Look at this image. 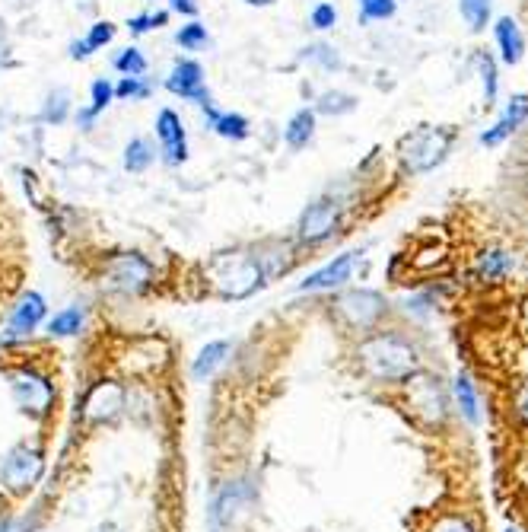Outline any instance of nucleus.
<instances>
[{"mask_svg": "<svg viewBox=\"0 0 528 532\" xmlns=\"http://www.w3.org/2000/svg\"><path fill=\"white\" fill-rule=\"evenodd\" d=\"M490 4L494 0H459V7H462V16L468 20V26L474 32H481L490 20Z\"/></svg>", "mask_w": 528, "mask_h": 532, "instance_id": "nucleus-22", "label": "nucleus"}, {"mask_svg": "<svg viewBox=\"0 0 528 532\" xmlns=\"http://www.w3.org/2000/svg\"><path fill=\"white\" fill-rule=\"evenodd\" d=\"M210 271H214L220 294L226 297H249L261 284V265L249 255H226V259H217Z\"/></svg>", "mask_w": 528, "mask_h": 532, "instance_id": "nucleus-3", "label": "nucleus"}, {"mask_svg": "<svg viewBox=\"0 0 528 532\" xmlns=\"http://www.w3.org/2000/svg\"><path fill=\"white\" fill-rule=\"evenodd\" d=\"M207 115H214L207 106ZM214 128L223 137H233V141H242V137H249V122H245L242 115H214Z\"/></svg>", "mask_w": 528, "mask_h": 532, "instance_id": "nucleus-21", "label": "nucleus"}, {"mask_svg": "<svg viewBox=\"0 0 528 532\" xmlns=\"http://www.w3.org/2000/svg\"><path fill=\"white\" fill-rule=\"evenodd\" d=\"M354 265H357V252H344L331 265H325L322 271L309 274V278L299 287H303V290H331V287H338V284H344L350 278Z\"/></svg>", "mask_w": 528, "mask_h": 532, "instance_id": "nucleus-15", "label": "nucleus"}, {"mask_svg": "<svg viewBox=\"0 0 528 532\" xmlns=\"http://www.w3.org/2000/svg\"><path fill=\"white\" fill-rule=\"evenodd\" d=\"M112 96H115L112 83H109V80H96V83H93V106L80 115V118H83V125H90V122H93V115H99L105 106H109Z\"/></svg>", "mask_w": 528, "mask_h": 532, "instance_id": "nucleus-24", "label": "nucleus"}, {"mask_svg": "<svg viewBox=\"0 0 528 532\" xmlns=\"http://www.w3.org/2000/svg\"><path fill=\"white\" fill-rule=\"evenodd\" d=\"M102 532H115V529H102Z\"/></svg>", "mask_w": 528, "mask_h": 532, "instance_id": "nucleus-44", "label": "nucleus"}, {"mask_svg": "<svg viewBox=\"0 0 528 532\" xmlns=\"http://www.w3.org/2000/svg\"><path fill=\"white\" fill-rule=\"evenodd\" d=\"M455 396H459L465 415L471 421H478V399H474V389H471V383L465 380V376H459V383H455Z\"/></svg>", "mask_w": 528, "mask_h": 532, "instance_id": "nucleus-30", "label": "nucleus"}, {"mask_svg": "<svg viewBox=\"0 0 528 532\" xmlns=\"http://www.w3.org/2000/svg\"><path fill=\"white\" fill-rule=\"evenodd\" d=\"M153 163V147L147 144V141H131L128 147H125V169L128 173H144V169Z\"/></svg>", "mask_w": 528, "mask_h": 532, "instance_id": "nucleus-20", "label": "nucleus"}, {"mask_svg": "<svg viewBox=\"0 0 528 532\" xmlns=\"http://www.w3.org/2000/svg\"><path fill=\"white\" fill-rule=\"evenodd\" d=\"M509 532H513V529H509Z\"/></svg>", "mask_w": 528, "mask_h": 532, "instance_id": "nucleus-45", "label": "nucleus"}, {"mask_svg": "<svg viewBox=\"0 0 528 532\" xmlns=\"http://www.w3.org/2000/svg\"><path fill=\"white\" fill-rule=\"evenodd\" d=\"M156 134H160L163 150H166V160L169 163H182L188 157V144H185V128L179 122V115L175 112H160L156 118Z\"/></svg>", "mask_w": 528, "mask_h": 532, "instance_id": "nucleus-14", "label": "nucleus"}, {"mask_svg": "<svg viewBox=\"0 0 528 532\" xmlns=\"http://www.w3.org/2000/svg\"><path fill=\"white\" fill-rule=\"evenodd\" d=\"M115 67L121 74H128V77H140L147 71V61H144V55H140L137 48H128V51H121V58L115 61Z\"/></svg>", "mask_w": 528, "mask_h": 532, "instance_id": "nucleus-28", "label": "nucleus"}, {"mask_svg": "<svg viewBox=\"0 0 528 532\" xmlns=\"http://www.w3.org/2000/svg\"><path fill=\"white\" fill-rule=\"evenodd\" d=\"M306 55L315 58V61H322L325 67H341V58L334 55V48L328 45H315V48H306Z\"/></svg>", "mask_w": 528, "mask_h": 532, "instance_id": "nucleus-36", "label": "nucleus"}, {"mask_svg": "<svg viewBox=\"0 0 528 532\" xmlns=\"http://www.w3.org/2000/svg\"><path fill=\"white\" fill-rule=\"evenodd\" d=\"M150 281V262L140 255H118L105 265V284L121 294H140Z\"/></svg>", "mask_w": 528, "mask_h": 532, "instance_id": "nucleus-5", "label": "nucleus"}, {"mask_svg": "<svg viewBox=\"0 0 528 532\" xmlns=\"http://www.w3.org/2000/svg\"><path fill=\"white\" fill-rule=\"evenodd\" d=\"M497 42H500V51H503V61L506 64H519L522 55H525V39H522V29L513 16H503L497 23Z\"/></svg>", "mask_w": 528, "mask_h": 532, "instance_id": "nucleus-17", "label": "nucleus"}, {"mask_svg": "<svg viewBox=\"0 0 528 532\" xmlns=\"http://www.w3.org/2000/svg\"><path fill=\"white\" fill-rule=\"evenodd\" d=\"M334 23H338V10H334L331 4H319L312 10V26L315 29H331Z\"/></svg>", "mask_w": 528, "mask_h": 532, "instance_id": "nucleus-35", "label": "nucleus"}, {"mask_svg": "<svg viewBox=\"0 0 528 532\" xmlns=\"http://www.w3.org/2000/svg\"><path fill=\"white\" fill-rule=\"evenodd\" d=\"M245 507H249V488H245L242 482L226 485L223 494L217 497L214 513H210V520H214V529H217V532L233 529V523L242 517V510H245Z\"/></svg>", "mask_w": 528, "mask_h": 532, "instance_id": "nucleus-10", "label": "nucleus"}, {"mask_svg": "<svg viewBox=\"0 0 528 532\" xmlns=\"http://www.w3.org/2000/svg\"><path fill=\"white\" fill-rule=\"evenodd\" d=\"M334 223H338V204L322 198L309 204L303 217H299V236H303L306 243H319V239H325L334 230Z\"/></svg>", "mask_w": 528, "mask_h": 532, "instance_id": "nucleus-8", "label": "nucleus"}, {"mask_svg": "<svg viewBox=\"0 0 528 532\" xmlns=\"http://www.w3.org/2000/svg\"><path fill=\"white\" fill-rule=\"evenodd\" d=\"M226 354H230V345H226V341H214V345H207L198 354V360H195V376H198V380H204V376L214 373L226 360Z\"/></svg>", "mask_w": 528, "mask_h": 532, "instance_id": "nucleus-19", "label": "nucleus"}, {"mask_svg": "<svg viewBox=\"0 0 528 532\" xmlns=\"http://www.w3.org/2000/svg\"><path fill=\"white\" fill-rule=\"evenodd\" d=\"M411 408L424 421H443V408H446L443 392H439V386L433 380L420 376V380L411 383Z\"/></svg>", "mask_w": 528, "mask_h": 532, "instance_id": "nucleus-13", "label": "nucleus"}, {"mask_svg": "<svg viewBox=\"0 0 528 532\" xmlns=\"http://www.w3.org/2000/svg\"><path fill=\"white\" fill-rule=\"evenodd\" d=\"M0 532H7V523H0Z\"/></svg>", "mask_w": 528, "mask_h": 532, "instance_id": "nucleus-43", "label": "nucleus"}, {"mask_svg": "<svg viewBox=\"0 0 528 532\" xmlns=\"http://www.w3.org/2000/svg\"><path fill=\"white\" fill-rule=\"evenodd\" d=\"M509 268H513V259H509L506 252L494 249V252H487L481 259V278L494 281V278H500V274H506Z\"/></svg>", "mask_w": 528, "mask_h": 532, "instance_id": "nucleus-26", "label": "nucleus"}, {"mask_svg": "<svg viewBox=\"0 0 528 532\" xmlns=\"http://www.w3.org/2000/svg\"><path fill=\"white\" fill-rule=\"evenodd\" d=\"M478 67H481V77H484L487 106H494V102H497V64H494V58H490V55H481Z\"/></svg>", "mask_w": 528, "mask_h": 532, "instance_id": "nucleus-27", "label": "nucleus"}, {"mask_svg": "<svg viewBox=\"0 0 528 532\" xmlns=\"http://www.w3.org/2000/svg\"><path fill=\"white\" fill-rule=\"evenodd\" d=\"M166 23V13H156V16H134V20L128 23V29L131 32H147V29H153V26H163Z\"/></svg>", "mask_w": 528, "mask_h": 532, "instance_id": "nucleus-37", "label": "nucleus"}, {"mask_svg": "<svg viewBox=\"0 0 528 532\" xmlns=\"http://www.w3.org/2000/svg\"><path fill=\"white\" fill-rule=\"evenodd\" d=\"M45 118H48V122H55V125L64 122V118H67V90H58V93H51V96H48Z\"/></svg>", "mask_w": 528, "mask_h": 532, "instance_id": "nucleus-31", "label": "nucleus"}, {"mask_svg": "<svg viewBox=\"0 0 528 532\" xmlns=\"http://www.w3.org/2000/svg\"><path fill=\"white\" fill-rule=\"evenodd\" d=\"M360 360L366 373H373L376 380H404L417 367V354L408 341L395 335H376L360 345Z\"/></svg>", "mask_w": 528, "mask_h": 532, "instance_id": "nucleus-1", "label": "nucleus"}, {"mask_svg": "<svg viewBox=\"0 0 528 532\" xmlns=\"http://www.w3.org/2000/svg\"><path fill=\"white\" fill-rule=\"evenodd\" d=\"M519 418H522V421H528V389H525L522 396H519Z\"/></svg>", "mask_w": 528, "mask_h": 532, "instance_id": "nucleus-41", "label": "nucleus"}, {"mask_svg": "<svg viewBox=\"0 0 528 532\" xmlns=\"http://www.w3.org/2000/svg\"><path fill=\"white\" fill-rule=\"evenodd\" d=\"M80 325H83V310L80 306H70V310H64L51 319L48 329H51V335H77Z\"/></svg>", "mask_w": 528, "mask_h": 532, "instance_id": "nucleus-23", "label": "nucleus"}, {"mask_svg": "<svg viewBox=\"0 0 528 532\" xmlns=\"http://www.w3.org/2000/svg\"><path fill=\"white\" fill-rule=\"evenodd\" d=\"M10 389H13L16 405L29 411V415H48L51 402H55V389H51V383L29 370L10 373Z\"/></svg>", "mask_w": 528, "mask_h": 532, "instance_id": "nucleus-4", "label": "nucleus"}, {"mask_svg": "<svg viewBox=\"0 0 528 532\" xmlns=\"http://www.w3.org/2000/svg\"><path fill=\"white\" fill-rule=\"evenodd\" d=\"M125 408V389L118 383H99L86 396V418L90 421H112Z\"/></svg>", "mask_w": 528, "mask_h": 532, "instance_id": "nucleus-11", "label": "nucleus"}, {"mask_svg": "<svg viewBox=\"0 0 528 532\" xmlns=\"http://www.w3.org/2000/svg\"><path fill=\"white\" fill-rule=\"evenodd\" d=\"M312 134H315V115H312L309 109H299V112L290 118L287 131H284L287 144H290L293 150H299V147H306V144L312 141Z\"/></svg>", "mask_w": 528, "mask_h": 532, "instance_id": "nucleus-18", "label": "nucleus"}, {"mask_svg": "<svg viewBox=\"0 0 528 532\" xmlns=\"http://www.w3.org/2000/svg\"><path fill=\"white\" fill-rule=\"evenodd\" d=\"M172 7L179 10V13H188V16H195V13H198V4H195V0H172Z\"/></svg>", "mask_w": 528, "mask_h": 532, "instance_id": "nucleus-39", "label": "nucleus"}, {"mask_svg": "<svg viewBox=\"0 0 528 532\" xmlns=\"http://www.w3.org/2000/svg\"><path fill=\"white\" fill-rule=\"evenodd\" d=\"M245 4H252V7H268V4H274V0H245Z\"/></svg>", "mask_w": 528, "mask_h": 532, "instance_id": "nucleus-42", "label": "nucleus"}, {"mask_svg": "<svg viewBox=\"0 0 528 532\" xmlns=\"http://www.w3.org/2000/svg\"><path fill=\"white\" fill-rule=\"evenodd\" d=\"M121 99H144L150 90H147V83H140L137 77H125V80H121L118 83V90H115Z\"/></svg>", "mask_w": 528, "mask_h": 532, "instance_id": "nucleus-34", "label": "nucleus"}, {"mask_svg": "<svg viewBox=\"0 0 528 532\" xmlns=\"http://www.w3.org/2000/svg\"><path fill=\"white\" fill-rule=\"evenodd\" d=\"M70 55H74V58H86V55H90V45H86V42H74V45H70Z\"/></svg>", "mask_w": 528, "mask_h": 532, "instance_id": "nucleus-40", "label": "nucleus"}, {"mask_svg": "<svg viewBox=\"0 0 528 532\" xmlns=\"http://www.w3.org/2000/svg\"><path fill=\"white\" fill-rule=\"evenodd\" d=\"M42 475V456L29 450V446H13L4 459V469H0V478L10 491H26L29 485L39 482Z\"/></svg>", "mask_w": 528, "mask_h": 532, "instance_id": "nucleus-6", "label": "nucleus"}, {"mask_svg": "<svg viewBox=\"0 0 528 532\" xmlns=\"http://www.w3.org/2000/svg\"><path fill=\"white\" fill-rule=\"evenodd\" d=\"M42 316H45V300L39 294H26L20 300V306L13 310V316H10V329L16 335H26L42 322Z\"/></svg>", "mask_w": 528, "mask_h": 532, "instance_id": "nucleus-16", "label": "nucleus"}, {"mask_svg": "<svg viewBox=\"0 0 528 532\" xmlns=\"http://www.w3.org/2000/svg\"><path fill=\"white\" fill-rule=\"evenodd\" d=\"M433 532H471L462 520H455V517H446V520H439Z\"/></svg>", "mask_w": 528, "mask_h": 532, "instance_id": "nucleus-38", "label": "nucleus"}, {"mask_svg": "<svg viewBox=\"0 0 528 532\" xmlns=\"http://www.w3.org/2000/svg\"><path fill=\"white\" fill-rule=\"evenodd\" d=\"M341 316L354 325V329H369L385 310V303L379 294H373V290H350V294L341 297L338 303Z\"/></svg>", "mask_w": 528, "mask_h": 532, "instance_id": "nucleus-7", "label": "nucleus"}, {"mask_svg": "<svg viewBox=\"0 0 528 532\" xmlns=\"http://www.w3.org/2000/svg\"><path fill=\"white\" fill-rule=\"evenodd\" d=\"M112 39H115V26H112V23H96V26L90 29V36H86V45H90V51H93V48L109 45Z\"/></svg>", "mask_w": 528, "mask_h": 532, "instance_id": "nucleus-33", "label": "nucleus"}, {"mask_svg": "<svg viewBox=\"0 0 528 532\" xmlns=\"http://www.w3.org/2000/svg\"><path fill=\"white\" fill-rule=\"evenodd\" d=\"M363 20H389L395 13V0H360Z\"/></svg>", "mask_w": 528, "mask_h": 532, "instance_id": "nucleus-29", "label": "nucleus"}, {"mask_svg": "<svg viewBox=\"0 0 528 532\" xmlns=\"http://www.w3.org/2000/svg\"><path fill=\"white\" fill-rule=\"evenodd\" d=\"M357 109V99L347 96V93H325L319 99V112L322 115H347Z\"/></svg>", "mask_w": 528, "mask_h": 532, "instance_id": "nucleus-25", "label": "nucleus"}, {"mask_svg": "<svg viewBox=\"0 0 528 532\" xmlns=\"http://www.w3.org/2000/svg\"><path fill=\"white\" fill-rule=\"evenodd\" d=\"M452 147V131L446 128H420L401 147V160L411 173H430L433 166L446 160Z\"/></svg>", "mask_w": 528, "mask_h": 532, "instance_id": "nucleus-2", "label": "nucleus"}, {"mask_svg": "<svg viewBox=\"0 0 528 532\" xmlns=\"http://www.w3.org/2000/svg\"><path fill=\"white\" fill-rule=\"evenodd\" d=\"M525 122H528V96H516V99L506 106V112L497 118V125L487 128V131L481 134V144H484V147H497V144L506 141L509 134H516Z\"/></svg>", "mask_w": 528, "mask_h": 532, "instance_id": "nucleus-12", "label": "nucleus"}, {"mask_svg": "<svg viewBox=\"0 0 528 532\" xmlns=\"http://www.w3.org/2000/svg\"><path fill=\"white\" fill-rule=\"evenodd\" d=\"M182 48H201L207 42V29L201 23H191V26H182V32L175 36Z\"/></svg>", "mask_w": 528, "mask_h": 532, "instance_id": "nucleus-32", "label": "nucleus"}, {"mask_svg": "<svg viewBox=\"0 0 528 532\" xmlns=\"http://www.w3.org/2000/svg\"><path fill=\"white\" fill-rule=\"evenodd\" d=\"M204 71H201V64L198 61H179L172 67V74L166 80V87L175 93V96H182V99H195L201 102V106H207V90H204V83H201Z\"/></svg>", "mask_w": 528, "mask_h": 532, "instance_id": "nucleus-9", "label": "nucleus"}]
</instances>
